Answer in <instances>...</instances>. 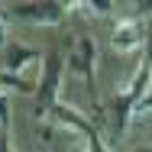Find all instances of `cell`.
Masks as SVG:
<instances>
[{
    "label": "cell",
    "instance_id": "9a60e30c",
    "mask_svg": "<svg viewBox=\"0 0 152 152\" xmlns=\"http://www.w3.org/2000/svg\"><path fill=\"white\" fill-rule=\"evenodd\" d=\"M55 152H65V149H61V146H55Z\"/></svg>",
    "mask_w": 152,
    "mask_h": 152
},
{
    "label": "cell",
    "instance_id": "52a82bcc",
    "mask_svg": "<svg viewBox=\"0 0 152 152\" xmlns=\"http://www.w3.org/2000/svg\"><path fill=\"white\" fill-rule=\"evenodd\" d=\"M0 91L3 94H36V84L32 81H26L23 75H10V71H3L0 68Z\"/></svg>",
    "mask_w": 152,
    "mask_h": 152
},
{
    "label": "cell",
    "instance_id": "ba28073f",
    "mask_svg": "<svg viewBox=\"0 0 152 152\" xmlns=\"http://www.w3.org/2000/svg\"><path fill=\"white\" fill-rule=\"evenodd\" d=\"M84 142H88V146H84V152H110V146H107V142H104V136H100V129H94Z\"/></svg>",
    "mask_w": 152,
    "mask_h": 152
},
{
    "label": "cell",
    "instance_id": "8992f818",
    "mask_svg": "<svg viewBox=\"0 0 152 152\" xmlns=\"http://www.w3.org/2000/svg\"><path fill=\"white\" fill-rule=\"evenodd\" d=\"M42 58H45V55H42L39 49L23 45V42H10L7 52H3V71H10V75H23L26 68H32L36 61H42Z\"/></svg>",
    "mask_w": 152,
    "mask_h": 152
},
{
    "label": "cell",
    "instance_id": "4fadbf2b",
    "mask_svg": "<svg viewBox=\"0 0 152 152\" xmlns=\"http://www.w3.org/2000/svg\"><path fill=\"white\" fill-rule=\"evenodd\" d=\"M0 152H13L10 149V133H0Z\"/></svg>",
    "mask_w": 152,
    "mask_h": 152
},
{
    "label": "cell",
    "instance_id": "7c38bea8",
    "mask_svg": "<svg viewBox=\"0 0 152 152\" xmlns=\"http://www.w3.org/2000/svg\"><path fill=\"white\" fill-rule=\"evenodd\" d=\"M133 10H136L133 16H139V20H146V16H149V13H152V0H149V3H136Z\"/></svg>",
    "mask_w": 152,
    "mask_h": 152
},
{
    "label": "cell",
    "instance_id": "277c9868",
    "mask_svg": "<svg viewBox=\"0 0 152 152\" xmlns=\"http://www.w3.org/2000/svg\"><path fill=\"white\" fill-rule=\"evenodd\" d=\"M68 71L71 75H81L88 91L94 94V84H97V42L91 36H78L71 52H68Z\"/></svg>",
    "mask_w": 152,
    "mask_h": 152
},
{
    "label": "cell",
    "instance_id": "7a4b0ae2",
    "mask_svg": "<svg viewBox=\"0 0 152 152\" xmlns=\"http://www.w3.org/2000/svg\"><path fill=\"white\" fill-rule=\"evenodd\" d=\"M7 10V20H16V23H32V26H61L65 16L71 13L68 3H55V0H23V3H10L3 7Z\"/></svg>",
    "mask_w": 152,
    "mask_h": 152
},
{
    "label": "cell",
    "instance_id": "9c48e42d",
    "mask_svg": "<svg viewBox=\"0 0 152 152\" xmlns=\"http://www.w3.org/2000/svg\"><path fill=\"white\" fill-rule=\"evenodd\" d=\"M0 133H10V97L0 91Z\"/></svg>",
    "mask_w": 152,
    "mask_h": 152
},
{
    "label": "cell",
    "instance_id": "5b68a950",
    "mask_svg": "<svg viewBox=\"0 0 152 152\" xmlns=\"http://www.w3.org/2000/svg\"><path fill=\"white\" fill-rule=\"evenodd\" d=\"M142 42H146V20H139V16H120L117 26H113V32H110L113 52L129 55V52H136Z\"/></svg>",
    "mask_w": 152,
    "mask_h": 152
},
{
    "label": "cell",
    "instance_id": "6da1fadb",
    "mask_svg": "<svg viewBox=\"0 0 152 152\" xmlns=\"http://www.w3.org/2000/svg\"><path fill=\"white\" fill-rule=\"evenodd\" d=\"M149 84H152V52H146V58L139 61L136 75L129 78V84L120 88V91L110 97V104L104 107V113H100V120H97V123H107L110 139H120L123 133H126V126L133 123L136 107H139V104L146 100V94H149Z\"/></svg>",
    "mask_w": 152,
    "mask_h": 152
},
{
    "label": "cell",
    "instance_id": "5bb4252c",
    "mask_svg": "<svg viewBox=\"0 0 152 152\" xmlns=\"http://www.w3.org/2000/svg\"><path fill=\"white\" fill-rule=\"evenodd\" d=\"M126 152H152V146H139V149H126Z\"/></svg>",
    "mask_w": 152,
    "mask_h": 152
},
{
    "label": "cell",
    "instance_id": "3957f363",
    "mask_svg": "<svg viewBox=\"0 0 152 152\" xmlns=\"http://www.w3.org/2000/svg\"><path fill=\"white\" fill-rule=\"evenodd\" d=\"M42 65L45 68H42L39 84H36V117L39 120H45L49 110L58 104V84H61V71H65V58H61V52H45Z\"/></svg>",
    "mask_w": 152,
    "mask_h": 152
},
{
    "label": "cell",
    "instance_id": "30bf717a",
    "mask_svg": "<svg viewBox=\"0 0 152 152\" xmlns=\"http://www.w3.org/2000/svg\"><path fill=\"white\" fill-rule=\"evenodd\" d=\"M146 117H152V91L146 94V100L136 107V113H133V123H139V120H146Z\"/></svg>",
    "mask_w": 152,
    "mask_h": 152
},
{
    "label": "cell",
    "instance_id": "8fae6325",
    "mask_svg": "<svg viewBox=\"0 0 152 152\" xmlns=\"http://www.w3.org/2000/svg\"><path fill=\"white\" fill-rule=\"evenodd\" d=\"M3 13H7V10L0 7V49L7 52V45H10V20H7Z\"/></svg>",
    "mask_w": 152,
    "mask_h": 152
}]
</instances>
